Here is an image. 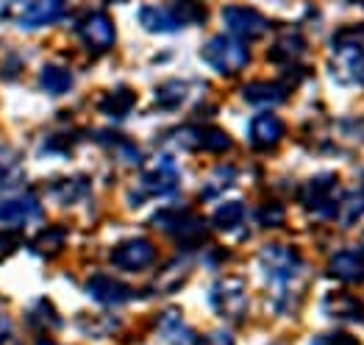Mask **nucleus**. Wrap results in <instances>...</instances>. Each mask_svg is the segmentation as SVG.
<instances>
[{
  "mask_svg": "<svg viewBox=\"0 0 364 345\" xmlns=\"http://www.w3.org/2000/svg\"><path fill=\"white\" fill-rule=\"evenodd\" d=\"M36 345H53V343H36Z\"/></svg>",
  "mask_w": 364,
  "mask_h": 345,
  "instance_id": "nucleus-38",
  "label": "nucleus"
},
{
  "mask_svg": "<svg viewBox=\"0 0 364 345\" xmlns=\"http://www.w3.org/2000/svg\"><path fill=\"white\" fill-rule=\"evenodd\" d=\"M234 184H237V170H234V167H228V164H223V167L212 170L209 181H206V184H203V189H200V198H203V201L220 198L225 189H231Z\"/></svg>",
  "mask_w": 364,
  "mask_h": 345,
  "instance_id": "nucleus-28",
  "label": "nucleus"
},
{
  "mask_svg": "<svg viewBox=\"0 0 364 345\" xmlns=\"http://www.w3.org/2000/svg\"><path fill=\"white\" fill-rule=\"evenodd\" d=\"M195 345H237V343H234V334H231V331L217 329V331H209V334L198 337V340H195Z\"/></svg>",
  "mask_w": 364,
  "mask_h": 345,
  "instance_id": "nucleus-35",
  "label": "nucleus"
},
{
  "mask_svg": "<svg viewBox=\"0 0 364 345\" xmlns=\"http://www.w3.org/2000/svg\"><path fill=\"white\" fill-rule=\"evenodd\" d=\"M156 334L164 345H195V331L186 326L178 309H167L156 320Z\"/></svg>",
  "mask_w": 364,
  "mask_h": 345,
  "instance_id": "nucleus-17",
  "label": "nucleus"
},
{
  "mask_svg": "<svg viewBox=\"0 0 364 345\" xmlns=\"http://www.w3.org/2000/svg\"><path fill=\"white\" fill-rule=\"evenodd\" d=\"M153 225L167 231L170 237H176L181 245H198L206 240V223L186 212V209H167V212H159L153 218Z\"/></svg>",
  "mask_w": 364,
  "mask_h": 345,
  "instance_id": "nucleus-7",
  "label": "nucleus"
},
{
  "mask_svg": "<svg viewBox=\"0 0 364 345\" xmlns=\"http://www.w3.org/2000/svg\"><path fill=\"white\" fill-rule=\"evenodd\" d=\"M134 106H136V92L131 87H114L97 100V112L112 117V120L128 117L134 112Z\"/></svg>",
  "mask_w": 364,
  "mask_h": 345,
  "instance_id": "nucleus-22",
  "label": "nucleus"
},
{
  "mask_svg": "<svg viewBox=\"0 0 364 345\" xmlns=\"http://www.w3.org/2000/svg\"><path fill=\"white\" fill-rule=\"evenodd\" d=\"M209 304L214 314L225 317V320H242L247 312V290L240 276H223L212 284L209 290Z\"/></svg>",
  "mask_w": 364,
  "mask_h": 345,
  "instance_id": "nucleus-5",
  "label": "nucleus"
},
{
  "mask_svg": "<svg viewBox=\"0 0 364 345\" xmlns=\"http://www.w3.org/2000/svg\"><path fill=\"white\" fill-rule=\"evenodd\" d=\"M28 320L36 326V329H56V326H59V314L53 312L50 301H45V298L31 309Z\"/></svg>",
  "mask_w": 364,
  "mask_h": 345,
  "instance_id": "nucleus-32",
  "label": "nucleus"
},
{
  "mask_svg": "<svg viewBox=\"0 0 364 345\" xmlns=\"http://www.w3.org/2000/svg\"><path fill=\"white\" fill-rule=\"evenodd\" d=\"M87 295L103 307H120L131 298V287L112 276H92L87 282Z\"/></svg>",
  "mask_w": 364,
  "mask_h": 345,
  "instance_id": "nucleus-18",
  "label": "nucleus"
},
{
  "mask_svg": "<svg viewBox=\"0 0 364 345\" xmlns=\"http://www.w3.org/2000/svg\"><path fill=\"white\" fill-rule=\"evenodd\" d=\"M17 245H20V240H17L14 231H0V262H6L11 253L17 251Z\"/></svg>",
  "mask_w": 364,
  "mask_h": 345,
  "instance_id": "nucleus-36",
  "label": "nucleus"
},
{
  "mask_svg": "<svg viewBox=\"0 0 364 345\" xmlns=\"http://www.w3.org/2000/svg\"><path fill=\"white\" fill-rule=\"evenodd\" d=\"M262 276L267 279L275 298V309L284 314L295 304V287L304 276V259L292 245H267L259 253Z\"/></svg>",
  "mask_w": 364,
  "mask_h": 345,
  "instance_id": "nucleus-1",
  "label": "nucleus"
},
{
  "mask_svg": "<svg viewBox=\"0 0 364 345\" xmlns=\"http://www.w3.org/2000/svg\"><path fill=\"white\" fill-rule=\"evenodd\" d=\"M309 345H362V340L348 331H326V334H317Z\"/></svg>",
  "mask_w": 364,
  "mask_h": 345,
  "instance_id": "nucleus-34",
  "label": "nucleus"
},
{
  "mask_svg": "<svg viewBox=\"0 0 364 345\" xmlns=\"http://www.w3.org/2000/svg\"><path fill=\"white\" fill-rule=\"evenodd\" d=\"M97 142H103L114 156L125 161V164H139L142 161V154H139V148L134 145V142H128L125 137L120 134H114V131H100V137H97Z\"/></svg>",
  "mask_w": 364,
  "mask_h": 345,
  "instance_id": "nucleus-26",
  "label": "nucleus"
},
{
  "mask_svg": "<svg viewBox=\"0 0 364 345\" xmlns=\"http://www.w3.org/2000/svg\"><path fill=\"white\" fill-rule=\"evenodd\" d=\"M78 39L84 42V48L90 53H106L114 48L117 42V31H114V23L106 11H90L81 23H78Z\"/></svg>",
  "mask_w": 364,
  "mask_h": 345,
  "instance_id": "nucleus-9",
  "label": "nucleus"
},
{
  "mask_svg": "<svg viewBox=\"0 0 364 345\" xmlns=\"http://www.w3.org/2000/svg\"><path fill=\"white\" fill-rule=\"evenodd\" d=\"M73 73L61 64H45V70L39 73V87L48 95H67L73 90Z\"/></svg>",
  "mask_w": 364,
  "mask_h": 345,
  "instance_id": "nucleus-24",
  "label": "nucleus"
},
{
  "mask_svg": "<svg viewBox=\"0 0 364 345\" xmlns=\"http://www.w3.org/2000/svg\"><path fill=\"white\" fill-rule=\"evenodd\" d=\"M342 189L334 173H317L301 187V203L317 218H336Z\"/></svg>",
  "mask_w": 364,
  "mask_h": 345,
  "instance_id": "nucleus-4",
  "label": "nucleus"
},
{
  "mask_svg": "<svg viewBox=\"0 0 364 345\" xmlns=\"http://www.w3.org/2000/svg\"><path fill=\"white\" fill-rule=\"evenodd\" d=\"M153 262H156V248H153L151 240H145V237L125 240V243H120L112 251V265L125 270V273H142V270L151 267Z\"/></svg>",
  "mask_w": 364,
  "mask_h": 345,
  "instance_id": "nucleus-11",
  "label": "nucleus"
},
{
  "mask_svg": "<svg viewBox=\"0 0 364 345\" xmlns=\"http://www.w3.org/2000/svg\"><path fill=\"white\" fill-rule=\"evenodd\" d=\"M186 279H189V262L178 259V262H170V265H167V267L159 273L156 287H159L161 292H176V290L186 282Z\"/></svg>",
  "mask_w": 364,
  "mask_h": 345,
  "instance_id": "nucleus-31",
  "label": "nucleus"
},
{
  "mask_svg": "<svg viewBox=\"0 0 364 345\" xmlns=\"http://www.w3.org/2000/svg\"><path fill=\"white\" fill-rule=\"evenodd\" d=\"M170 142L183 151H209V154H225L231 151V137L223 128L214 126H183L170 131Z\"/></svg>",
  "mask_w": 364,
  "mask_h": 345,
  "instance_id": "nucleus-6",
  "label": "nucleus"
},
{
  "mask_svg": "<svg viewBox=\"0 0 364 345\" xmlns=\"http://www.w3.org/2000/svg\"><path fill=\"white\" fill-rule=\"evenodd\" d=\"M48 192L53 201H59L61 206H73L87 201L92 192V184L87 176H67V179H56L48 184Z\"/></svg>",
  "mask_w": 364,
  "mask_h": 345,
  "instance_id": "nucleus-20",
  "label": "nucleus"
},
{
  "mask_svg": "<svg viewBox=\"0 0 364 345\" xmlns=\"http://www.w3.org/2000/svg\"><path fill=\"white\" fill-rule=\"evenodd\" d=\"M364 215V192H342L339 209H336V220L339 225H353L356 220Z\"/></svg>",
  "mask_w": 364,
  "mask_h": 345,
  "instance_id": "nucleus-30",
  "label": "nucleus"
},
{
  "mask_svg": "<svg viewBox=\"0 0 364 345\" xmlns=\"http://www.w3.org/2000/svg\"><path fill=\"white\" fill-rule=\"evenodd\" d=\"M139 23L151 33H176L183 28L176 6H145L139 11Z\"/></svg>",
  "mask_w": 364,
  "mask_h": 345,
  "instance_id": "nucleus-19",
  "label": "nucleus"
},
{
  "mask_svg": "<svg viewBox=\"0 0 364 345\" xmlns=\"http://www.w3.org/2000/svg\"><path fill=\"white\" fill-rule=\"evenodd\" d=\"M11 334H14V326H11V320H9L6 314H0V345L9 343V340H11Z\"/></svg>",
  "mask_w": 364,
  "mask_h": 345,
  "instance_id": "nucleus-37",
  "label": "nucleus"
},
{
  "mask_svg": "<svg viewBox=\"0 0 364 345\" xmlns=\"http://www.w3.org/2000/svg\"><path fill=\"white\" fill-rule=\"evenodd\" d=\"M178 181H181V173H178L176 159L167 156V154H159L156 159L148 161V167L139 179V187L145 195H170L178 187Z\"/></svg>",
  "mask_w": 364,
  "mask_h": 345,
  "instance_id": "nucleus-10",
  "label": "nucleus"
},
{
  "mask_svg": "<svg viewBox=\"0 0 364 345\" xmlns=\"http://www.w3.org/2000/svg\"><path fill=\"white\" fill-rule=\"evenodd\" d=\"M42 218H45V209L33 195H11L0 203V223L9 228H26Z\"/></svg>",
  "mask_w": 364,
  "mask_h": 345,
  "instance_id": "nucleus-12",
  "label": "nucleus"
},
{
  "mask_svg": "<svg viewBox=\"0 0 364 345\" xmlns=\"http://www.w3.org/2000/svg\"><path fill=\"white\" fill-rule=\"evenodd\" d=\"M214 228H220V231H234V228H240L245 223V201H228V203H223L217 212H214Z\"/></svg>",
  "mask_w": 364,
  "mask_h": 345,
  "instance_id": "nucleus-29",
  "label": "nucleus"
},
{
  "mask_svg": "<svg viewBox=\"0 0 364 345\" xmlns=\"http://www.w3.org/2000/svg\"><path fill=\"white\" fill-rule=\"evenodd\" d=\"M247 137H250V145L256 151H270L284 139V123H281V117H275L270 112H262L250 120Z\"/></svg>",
  "mask_w": 364,
  "mask_h": 345,
  "instance_id": "nucleus-16",
  "label": "nucleus"
},
{
  "mask_svg": "<svg viewBox=\"0 0 364 345\" xmlns=\"http://www.w3.org/2000/svg\"><path fill=\"white\" fill-rule=\"evenodd\" d=\"M362 192H364V189H362Z\"/></svg>",
  "mask_w": 364,
  "mask_h": 345,
  "instance_id": "nucleus-39",
  "label": "nucleus"
},
{
  "mask_svg": "<svg viewBox=\"0 0 364 345\" xmlns=\"http://www.w3.org/2000/svg\"><path fill=\"white\" fill-rule=\"evenodd\" d=\"M203 62L220 75H237L250 62V51H247L242 39H237L231 33L228 36H212L203 45Z\"/></svg>",
  "mask_w": 364,
  "mask_h": 345,
  "instance_id": "nucleus-3",
  "label": "nucleus"
},
{
  "mask_svg": "<svg viewBox=\"0 0 364 345\" xmlns=\"http://www.w3.org/2000/svg\"><path fill=\"white\" fill-rule=\"evenodd\" d=\"M223 23L231 36L242 39V42H250V39H262L264 33L270 31V20L250 9V6H225L223 9Z\"/></svg>",
  "mask_w": 364,
  "mask_h": 345,
  "instance_id": "nucleus-8",
  "label": "nucleus"
},
{
  "mask_svg": "<svg viewBox=\"0 0 364 345\" xmlns=\"http://www.w3.org/2000/svg\"><path fill=\"white\" fill-rule=\"evenodd\" d=\"M328 276L342 284L364 282V243L359 248H345L328 259Z\"/></svg>",
  "mask_w": 364,
  "mask_h": 345,
  "instance_id": "nucleus-13",
  "label": "nucleus"
},
{
  "mask_svg": "<svg viewBox=\"0 0 364 345\" xmlns=\"http://www.w3.org/2000/svg\"><path fill=\"white\" fill-rule=\"evenodd\" d=\"M256 218H259V225H262V228H275V225L284 223L287 212H284V206H281L278 201H267V203L256 212Z\"/></svg>",
  "mask_w": 364,
  "mask_h": 345,
  "instance_id": "nucleus-33",
  "label": "nucleus"
},
{
  "mask_svg": "<svg viewBox=\"0 0 364 345\" xmlns=\"http://www.w3.org/2000/svg\"><path fill=\"white\" fill-rule=\"evenodd\" d=\"M323 314L339 323H364V301L353 292H328L323 298Z\"/></svg>",
  "mask_w": 364,
  "mask_h": 345,
  "instance_id": "nucleus-15",
  "label": "nucleus"
},
{
  "mask_svg": "<svg viewBox=\"0 0 364 345\" xmlns=\"http://www.w3.org/2000/svg\"><path fill=\"white\" fill-rule=\"evenodd\" d=\"M289 95V87L278 84V81H253L242 90V97L250 106H259V109H270L284 103Z\"/></svg>",
  "mask_w": 364,
  "mask_h": 345,
  "instance_id": "nucleus-21",
  "label": "nucleus"
},
{
  "mask_svg": "<svg viewBox=\"0 0 364 345\" xmlns=\"http://www.w3.org/2000/svg\"><path fill=\"white\" fill-rule=\"evenodd\" d=\"M64 240H67V231L61 225H48L33 237L31 251L39 253V256H56L61 251V245H64Z\"/></svg>",
  "mask_w": 364,
  "mask_h": 345,
  "instance_id": "nucleus-27",
  "label": "nucleus"
},
{
  "mask_svg": "<svg viewBox=\"0 0 364 345\" xmlns=\"http://www.w3.org/2000/svg\"><path fill=\"white\" fill-rule=\"evenodd\" d=\"M64 14V0H26L17 11V23L23 28H45L53 26Z\"/></svg>",
  "mask_w": 364,
  "mask_h": 345,
  "instance_id": "nucleus-14",
  "label": "nucleus"
},
{
  "mask_svg": "<svg viewBox=\"0 0 364 345\" xmlns=\"http://www.w3.org/2000/svg\"><path fill=\"white\" fill-rule=\"evenodd\" d=\"M304 53H306L304 36L298 31H284L278 36V42L273 45V51H270V59H273V62H281L284 67H292Z\"/></svg>",
  "mask_w": 364,
  "mask_h": 345,
  "instance_id": "nucleus-23",
  "label": "nucleus"
},
{
  "mask_svg": "<svg viewBox=\"0 0 364 345\" xmlns=\"http://www.w3.org/2000/svg\"><path fill=\"white\" fill-rule=\"evenodd\" d=\"M328 73L342 87H362L364 84V31L345 28L334 36Z\"/></svg>",
  "mask_w": 364,
  "mask_h": 345,
  "instance_id": "nucleus-2",
  "label": "nucleus"
},
{
  "mask_svg": "<svg viewBox=\"0 0 364 345\" xmlns=\"http://www.w3.org/2000/svg\"><path fill=\"white\" fill-rule=\"evenodd\" d=\"M186 97H189V84L181 81V78H173V81H164L156 90V106L173 112V109H178V106L186 103Z\"/></svg>",
  "mask_w": 364,
  "mask_h": 345,
  "instance_id": "nucleus-25",
  "label": "nucleus"
}]
</instances>
